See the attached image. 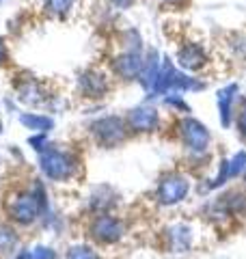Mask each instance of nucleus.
Returning <instances> with one entry per match:
<instances>
[{
  "label": "nucleus",
  "instance_id": "1",
  "mask_svg": "<svg viewBox=\"0 0 246 259\" xmlns=\"http://www.w3.org/2000/svg\"><path fill=\"white\" fill-rule=\"evenodd\" d=\"M182 136H184L186 147L190 151H196V153H203L210 145V130L196 119H186L182 123Z\"/></svg>",
  "mask_w": 246,
  "mask_h": 259
},
{
  "label": "nucleus",
  "instance_id": "2",
  "mask_svg": "<svg viewBox=\"0 0 246 259\" xmlns=\"http://www.w3.org/2000/svg\"><path fill=\"white\" fill-rule=\"evenodd\" d=\"M188 190H190V184H188L186 177L171 175L160 186V199H162V203L173 205V203H179L182 199H186Z\"/></svg>",
  "mask_w": 246,
  "mask_h": 259
},
{
  "label": "nucleus",
  "instance_id": "3",
  "mask_svg": "<svg viewBox=\"0 0 246 259\" xmlns=\"http://www.w3.org/2000/svg\"><path fill=\"white\" fill-rule=\"evenodd\" d=\"M179 63H182V67H186V69H199V67H203V63H205L203 46L188 44L186 48H182V52H179Z\"/></svg>",
  "mask_w": 246,
  "mask_h": 259
},
{
  "label": "nucleus",
  "instance_id": "4",
  "mask_svg": "<svg viewBox=\"0 0 246 259\" xmlns=\"http://www.w3.org/2000/svg\"><path fill=\"white\" fill-rule=\"evenodd\" d=\"M235 93H237V84H227L225 89L218 91V110H220L223 125L231 123V104L235 100Z\"/></svg>",
  "mask_w": 246,
  "mask_h": 259
},
{
  "label": "nucleus",
  "instance_id": "5",
  "mask_svg": "<svg viewBox=\"0 0 246 259\" xmlns=\"http://www.w3.org/2000/svg\"><path fill=\"white\" fill-rule=\"evenodd\" d=\"M155 121H158L155 110H136V115H132V125L141 130H149L151 125H155Z\"/></svg>",
  "mask_w": 246,
  "mask_h": 259
},
{
  "label": "nucleus",
  "instance_id": "6",
  "mask_svg": "<svg viewBox=\"0 0 246 259\" xmlns=\"http://www.w3.org/2000/svg\"><path fill=\"white\" fill-rule=\"evenodd\" d=\"M225 166H227V177H235L242 171H246V151H237L231 160L225 162Z\"/></svg>",
  "mask_w": 246,
  "mask_h": 259
},
{
  "label": "nucleus",
  "instance_id": "7",
  "mask_svg": "<svg viewBox=\"0 0 246 259\" xmlns=\"http://www.w3.org/2000/svg\"><path fill=\"white\" fill-rule=\"evenodd\" d=\"M237 127H240L242 136H246V104H244V108L240 110V115H237Z\"/></svg>",
  "mask_w": 246,
  "mask_h": 259
},
{
  "label": "nucleus",
  "instance_id": "8",
  "mask_svg": "<svg viewBox=\"0 0 246 259\" xmlns=\"http://www.w3.org/2000/svg\"><path fill=\"white\" fill-rule=\"evenodd\" d=\"M244 182H246V173H244Z\"/></svg>",
  "mask_w": 246,
  "mask_h": 259
}]
</instances>
